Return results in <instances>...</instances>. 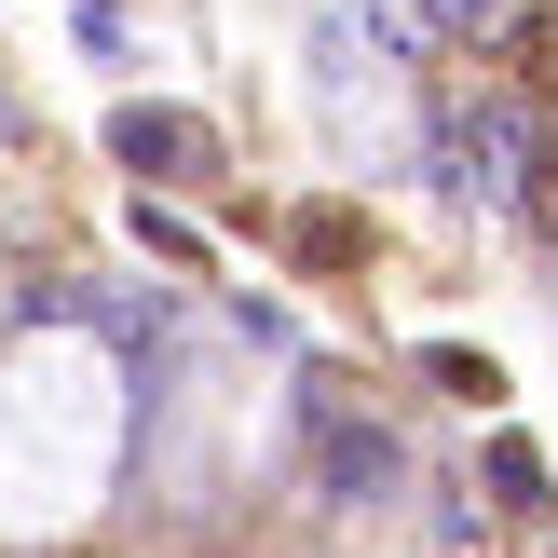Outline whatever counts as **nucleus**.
I'll use <instances>...</instances> for the list:
<instances>
[{
  "mask_svg": "<svg viewBox=\"0 0 558 558\" xmlns=\"http://www.w3.org/2000/svg\"><path fill=\"white\" fill-rule=\"evenodd\" d=\"M532 123H545L532 96H450L423 123V178L450 191V218H505V178H518V150H532Z\"/></svg>",
  "mask_w": 558,
  "mask_h": 558,
  "instance_id": "f257e3e1",
  "label": "nucleus"
},
{
  "mask_svg": "<svg viewBox=\"0 0 558 558\" xmlns=\"http://www.w3.org/2000/svg\"><path fill=\"white\" fill-rule=\"evenodd\" d=\"M109 163L123 178H205V123H178V109H109Z\"/></svg>",
  "mask_w": 558,
  "mask_h": 558,
  "instance_id": "f03ea898",
  "label": "nucleus"
},
{
  "mask_svg": "<svg viewBox=\"0 0 558 558\" xmlns=\"http://www.w3.org/2000/svg\"><path fill=\"white\" fill-rule=\"evenodd\" d=\"M314 477H327V490H354V505H368V490H396L381 423H341V409H327V423H314Z\"/></svg>",
  "mask_w": 558,
  "mask_h": 558,
  "instance_id": "7ed1b4c3",
  "label": "nucleus"
},
{
  "mask_svg": "<svg viewBox=\"0 0 558 558\" xmlns=\"http://www.w3.org/2000/svg\"><path fill=\"white\" fill-rule=\"evenodd\" d=\"M490 41H505V69H518V96H532V109H558V0H518V14L490 27Z\"/></svg>",
  "mask_w": 558,
  "mask_h": 558,
  "instance_id": "20e7f679",
  "label": "nucleus"
},
{
  "mask_svg": "<svg viewBox=\"0 0 558 558\" xmlns=\"http://www.w3.org/2000/svg\"><path fill=\"white\" fill-rule=\"evenodd\" d=\"M368 27L396 54H436V41H450V0H368Z\"/></svg>",
  "mask_w": 558,
  "mask_h": 558,
  "instance_id": "39448f33",
  "label": "nucleus"
},
{
  "mask_svg": "<svg viewBox=\"0 0 558 558\" xmlns=\"http://www.w3.org/2000/svg\"><path fill=\"white\" fill-rule=\"evenodd\" d=\"M490 505H505V518H545V463L518 450V436H490Z\"/></svg>",
  "mask_w": 558,
  "mask_h": 558,
  "instance_id": "423d86ee",
  "label": "nucleus"
},
{
  "mask_svg": "<svg viewBox=\"0 0 558 558\" xmlns=\"http://www.w3.org/2000/svg\"><path fill=\"white\" fill-rule=\"evenodd\" d=\"M136 245H150V259H178V272H205V232H191L178 205H136Z\"/></svg>",
  "mask_w": 558,
  "mask_h": 558,
  "instance_id": "0eeeda50",
  "label": "nucleus"
},
{
  "mask_svg": "<svg viewBox=\"0 0 558 558\" xmlns=\"http://www.w3.org/2000/svg\"><path fill=\"white\" fill-rule=\"evenodd\" d=\"M300 259H314V272H354V259H368V232H354V218H300Z\"/></svg>",
  "mask_w": 558,
  "mask_h": 558,
  "instance_id": "6e6552de",
  "label": "nucleus"
}]
</instances>
